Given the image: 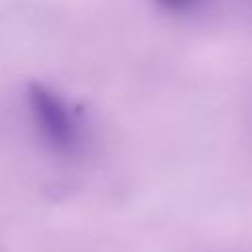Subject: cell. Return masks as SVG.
Instances as JSON below:
<instances>
[{"instance_id": "obj_1", "label": "cell", "mask_w": 252, "mask_h": 252, "mask_svg": "<svg viewBox=\"0 0 252 252\" xmlns=\"http://www.w3.org/2000/svg\"><path fill=\"white\" fill-rule=\"evenodd\" d=\"M26 100L39 140L59 156H77L85 146V124L79 112L43 83H30Z\"/></svg>"}, {"instance_id": "obj_2", "label": "cell", "mask_w": 252, "mask_h": 252, "mask_svg": "<svg viewBox=\"0 0 252 252\" xmlns=\"http://www.w3.org/2000/svg\"><path fill=\"white\" fill-rule=\"evenodd\" d=\"M163 10H169V12H185V10H191L195 6H199L203 0H156Z\"/></svg>"}]
</instances>
